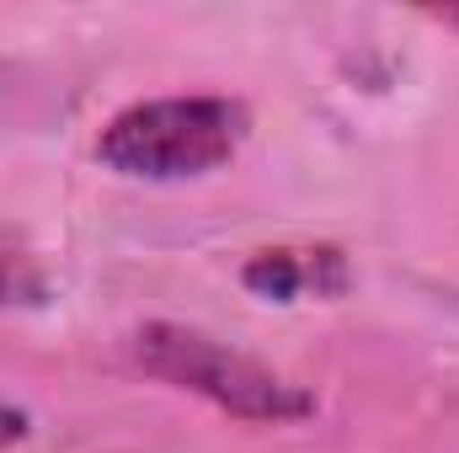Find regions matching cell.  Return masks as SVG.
Instances as JSON below:
<instances>
[{
	"instance_id": "obj_1",
	"label": "cell",
	"mask_w": 459,
	"mask_h": 453,
	"mask_svg": "<svg viewBox=\"0 0 459 453\" xmlns=\"http://www.w3.org/2000/svg\"><path fill=\"white\" fill-rule=\"evenodd\" d=\"M240 133H246V107L225 97H160L117 113L97 139V155L117 176L193 182L225 166L240 150Z\"/></svg>"
},
{
	"instance_id": "obj_2",
	"label": "cell",
	"mask_w": 459,
	"mask_h": 453,
	"mask_svg": "<svg viewBox=\"0 0 459 453\" xmlns=\"http://www.w3.org/2000/svg\"><path fill=\"white\" fill-rule=\"evenodd\" d=\"M134 357L144 373L177 384V389H193L204 400H214L220 411L240 416V422H305L316 411V395L299 389L294 379L273 373L267 363L235 352L225 341L204 337V331H187V326H171V321H150L134 331Z\"/></svg>"
},
{
	"instance_id": "obj_3",
	"label": "cell",
	"mask_w": 459,
	"mask_h": 453,
	"mask_svg": "<svg viewBox=\"0 0 459 453\" xmlns=\"http://www.w3.org/2000/svg\"><path fill=\"white\" fill-rule=\"evenodd\" d=\"M240 283L273 304H294L299 294H342L347 288V256L337 245H283V251H256L240 267Z\"/></svg>"
},
{
	"instance_id": "obj_4",
	"label": "cell",
	"mask_w": 459,
	"mask_h": 453,
	"mask_svg": "<svg viewBox=\"0 0 459 453\" xmlns=\"http://www.w3.org/2000/svg\"><path fill=\"white\" fill-rule=\"evenodd\" d=\"M27 438V411L16 406H0V449H16Z\"/></svg>"
},
{
	"instance_id": "obj_5",
	"label": "cell",
	"mask_w": 459,
	"mask_h": 453,
	"mask_svg": "<svg viewBox=\"0 0 459 453\" xmlns=\"http://www.w3.org/2000/svg\"><path fill=\"white\" fill-rule=\"evenodd\" d=\"M27 288L38 294V283H22V272H16V267H0V304H11V299H16V294H27Z\"/></svg>"
},
{
	"instance_id": "obj_6",
	"label": "cell",
	"mask_w": 459,
	"mask_h": 453,
	"mask_svg": "<svg viewBox=\"0 0 459 453\" xmlns=\"http://www.w3.org/2000/svg\"><path fill=\"white\" fill-rule=\"evenodd\" d=\"M449 21H459V11H449Z\"/></svg>"
}]
</instances>
